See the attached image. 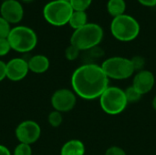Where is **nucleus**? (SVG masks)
Here are the masks:
<instances>
[{"instance_id": "1a4fd4ad", "label": "nucleus", "mask_w": 156, "mask_h": 155, "mask_svg": "<svg viewBox=\"0 0 156 155\" xmlns=\"http://www.w3.org/2000/svg\"><path fill=\"white\" fill-rule=\"evenodd\" d=\"M50 102L54 111L61 113L69 112L73 110L77 103V95L71 90L59 89L52 94Z\"/></svg>"}, {"instance_id": "c756f323", "label": "nucleus", "mask_w": 156, "mask_h": 155, "mask_svg": "<svg viewBox=\"0 0 156 155\" xmlns=\"http://www.w3.org/2000/svg\"><path fill=\"white\" fill-rule=\"evenodd\" d=\"M22 2H24V3H31L32 1H34V0H21Z\"/></svg>"}, {"instance_id": "f3484780", "label": "nucleus", "mask_w": 156, "mask_h": 155, "mask_svg": "<svg viewBox=\"0 0 156 155\" xmlns=\"http://www.w3.org/2000/svg\"><path fill=\"white\" fill-rule=\"evenodd\" d=\"M63 122L62 113L58 111H52L48 116V122L53 128H58Z\"/></svg>"}, {"instance_id": "20e7f679", "label": "nucleus", "mask_w": 156, "mask_h": 155, "mask_svg": "<svg viewBox=\"0 0 156 155\" xmlns=\"http://www.w3.org/2000/svg\"><path fill=\"white\" fill-rule=\"evenodd\" d=\"M139 22L130 15H122L114 17L111 23L112 35L119 41L130 42L134 40L140 34Z\"/></svg>"}, {"instance_id": "2eb2a0df", "label": "nucleus", "mask_w": 156, "mask_h": 155, "mask_svg": "<svg viewBox=\"0 0 156 155\" xmlns=\"http://www.w3.org/2000/svg\"><path fill=\"white\" fill-rule=\"evenodd\" d=\"M108 13L114 18L125 14L126 2L125 0H109L107 3Z\"/></svg>"}, {"instance_id": "a211bd4d", "label": "nucleus", "mask_w": 156, "mask_h": 155, "mask_svg": "<svg viewBox=\"0 0 156 155\" xmlns=\"http://www.w3.org/2000/svg\"><path fill=\"white\" fill-rule=\"evenodd\" d=\"M74 11H86L91 5L92 0H69Z\"/></svg>"}, {"instance_id": "b1692460", "label": "nucleus", "mask_w": 156, "mask_h": 155, "mask_svg": "<svg viewBox=\"0 0 156 155\" xmlns=\"http://www.w3.org/2000/svg\"><path fill=\"white\" fill-rule=\"evenodd\" d=\"M10 50H12L11 46L7 38H0V58L6 56Z\"/></svg>"}, {"instance_id": "f03ea898", "label": "nucleus", "mask_w": 156, "mask_h": 155, "mask_svg": "<svg viewBox=\"0 0 156 155\" xmlns=\"http://www.w3.org/2000/svg\"><path fill=\"white\" fill-rule=\"evenodd\" d=\"M102 38V27L95 23H88L84 26L74 30L70 37V45L80 51H87L98 47Z\"/></svg>"}, {"instance_id": "aec40b11", "label": "nucleus", "mask_w": 156, "mask_h": 155, "mask_svg": "<svg viewBox=\"0 0 156 155\" xmlns=\"http://www.w3.org/2000/svg\"><path fill=\"white\" fill-rule=\"evenodd\" d=\"M12 155H33L31 145L18 143V144L15 147Z\"/></svg>"}, {"instance_id": "c85d7f7f", "label": "nucleus", "mask_w": 156, "mask_h": 155, "mask_svg": "<svg viewBox=\"0 0 156 155\" xmlns=\"http://www.w3.org/2000/svg\"><path fill=\"white\" fill-rule=\"evenodd\" d=\"M152 105H153V108L154 110L156 111V96L153 99V101H152Z\"/></svg>"}, {"instance_id": "39448f33", "label": "nucleus", "mask_w": 156, "mask_h": 155, "mask_svg": "<svg viewBox=\"0 0 156 155\" xmlns=\"http://www.w3.org/2000/svg\"><path fill=\"white\" fill-rule=\"evenodd\" d=\"M73 11L69 2L52 0L45 5L43 16L48 24L55 26H62L69 24Z\"/></svg>"}, {"instance_id": "f8f14e48", "label": "nucleus", "mask_w": 156, "mask_h": 155, "mask_svg": "<svg viewBox=\"0 0 156 155\" xmlns=\"http://www.w3.org/2000/svg\"><path fill=\"white\" fill-rule=\"evenodd\" d=\"M155 84V78L153 72L149 70H140L133 78V87L142 95L150 92Z\"/></svg>"}, {"instance_id": "5701e85b", "label": "nucleus", "mask_w": 156, "mask_h": 155, "mask_svg": "<svg viewBox=\"0 0 156 155\" xmlns=\"http://www.w3.org/2000/svg\"><path fill=\"white\" fill-rule=\"evenodd\" d=\"M133 66L134 68V70L140 71V70H144V68L145 66V59L141 57V56H135L131 59Z\"/></svg>"}, {"instance_id": "9d476101", "label": "nucleus", "mask_w": 156, "mask_h": 155, "mask_svg": "<svg viewBox=\"0 0 156 155\" xmlns=\"http://www.w3.org/2000/svg\"><path fill=\"white\" fill-rule=\"evenodd\" d=\"M29 72L27 60L23 58H14L6 62V79L17 82L24 79Z\"/></svg>"}, {"instance_id": "7ed1b4c3", "label": "nucleus", "mask_w": 156, "mask_h": 155, "mask_svg": "<svg viewBox=\"0 0 156 155\" xmlns=\"http://www.w3.org/2000/svg\"><path fill=\"white\" fill-rule=\"evenodd\" d=\"M7 39L11 48L18 53H28L37 45V33L27 26H16L12 27Z\"/></svg>"}, {"instance_id": "393cba45", "label": "nucleus", "mask_w": 156, "mask_h": 155, "mask_svg": "<svg viewBox=\"0 0 156 155\" xmlns=\"http://www.w3.org/2000/svg\"><path fill=\"white\" fill-rule=\"evenodd\" d=\"M105 155H127L125 151L118 146H112L105 152Z\"/></svg>"}, {"instance_id": "7c9ffc66", "label": "nucleus", "mask_w": 156, "mask_h": 155, "mask_svg": "<svg viewBox=\"0 0 156 155\" xmlns=\"http://www.w3.org/2000/svg\"><path fill=\"white\" fill-rule=\"evenodd\" d=\"M60 1H67V2H69V0H60Z\"/></svg>"}, {"instance_id": "bb28decb", "label": "nucleus", "mask_w": 156, "mask_h": 155, "mask_svg": "<svg viewBox=\"0 0 156 155\" xmlns=\"http://www.w3.org/2000/svg\"><path fill=\"white\" fill-rule=\"evenodd\" d=\"M141 5L147 6V7H154L156 6V0H137Z\"/></svg>"}, {"instance_id": "dca6fc26", "label": "nucleus", "mask_w": 156, "mask_h": 155, "mask_svg": "<svg viewBox=\"0 0 156 155\" xmlns=\"http://www.w3.org/2000/svg\"><path fill=\"white\" fill-rule=\"evenodd\" d=\"M88 24V16L85 11H73L69 25L74 29H79Z\"/></svg>"}, {"instance_id": "4468645a", "label": "nucleus", "mask_w": 156, "mask_h": 155, "mask_svg": "<svg viewBox=\"0 0 156 155\" xmlns=\"http://www.w3.org/2000/svg\"><path fill=\"white\" fill-rule=\"evenodd\" d=\"M85 154V145L84 143L76 139L69 140L66 142L61 149L60 155H84Z\"/></svg>"}, {"instance_id": "a878e982", "label": "nucleus", "mask_w": 156, "mask_h": 155, "mask_svg": "<svg viewBox=\"0 0 156 155\" xmlns=\"http://www.w3.org/2000/svg\"><path fill=\"white\" fill-rule=\"evenodd\" d=\"M6 79V63L0 59V82Z\"/></svg>"}, {"instance_id": "6ab92c4d", "label": "nucleus", "mask_w": 156, "mask_h": 155, "mask_svg": "<svg viewBox=\"0 0 156 155\" xmlns=\"http://www.w3.org/2000/svg\"><path fill=\"white\" fill-rule=\"evenodd\" d=\"M124 92H125V96H126V99H127L128 103L129 102H137V101H139L141 100V98L143 96L133 86L128 87L124 90Z\"/></svg>"}, {"instance_id": "412c9836", "label": "nucleus", "mask_w": 156, "mask_h": 155, "mask_svg": "<svg viewBox=\"0 0 156 155\" xmlns=\"http://www.w3.org/2000/svg\"><path fill=\"white\" fill-rule=\"evenodd\" d=\"M80 54V50L72 45H69L65 49V57L69 61H73V60L77 59L79 58Z\"/></svg>"}, {"instance_id": "cd10ccee", "label": "nucleus", "mask_w": 156, "mask_h": 155, "mask_svg": "<svg viewBox=\"0 0 156 155\" xmlns=\"http://www.w3.org/2000/svg\"><path fill=\"white\" fill-rule=\"evenodd\" d=\"M0 155H12V153L6 146L0 144Z\"/></svg>"}, {"instance_id": "6e6552de", "label": "nucleus", "mask_w": 156, "mask_h": 155, "mask_svg": "<svg viewBox=\"0 0 156 155\" xmlns=\"http://www.w3.org/2000/svg\"><path fill=\"white\" fill-rule=\"evenodd\" d=\"M15 135L18 143L32 145L39 140L41 136V127L35 121L26 120L16 126Z\"/></svg>"}, {"instance_id": "ddd939ff", "label": "nucleus", "mask_w": 156, "mask_h": 155, "mask_svg": "<svg viewBox=\"0 0 156 155\" xmlns=\"http://www.w3.org/2000/svg\"><path fill=\"white\" fill-rule=\"evenodd\" d=\"M28 69L30 72L35 74H43L49 69L50 62L47 56L42 54H37L32 56L28 60Z\"/></svg>"}, {"instance_id": "2f4dec72", "label": "nucleus", "mask_w": 156, "mask_h": 155, "mask_svg": "<svg viewBox=\"0 0 156 155\" xmlns=\"http://www.w3.org/2000/svg\"><path fill=\"white\" fill-rule=\"evenodd\" d=\"M3 1H6V0H3Z\"/></svg>"}, {"instance_id": "0eeeda50", "label": "nucleus", "mask_w": 156, "mask_h": 155, "mask_svg": "<svg viewBox=\"0 0 156 155\" xmlns=\"http://www.w3.org/2000/svg\"><path fill=\"white\" fill-rule=\"evenodd\" d=\"M101 68L109 79H126L133 76L134 68L131 59L122 57H112L105 59Z\"/></svg>"}, {"instance_id": "423d86ee", "label": "nucleus", "mask_w": 156, "mask_h": 155, "mask_svg": "<svg viewBox=\"0 0 156 155\" xmlns=\"http://www.w3.org/2000/svg\"><path fill=\"white\" fill-rule=\"evenodd\" d=\"M99 99L101 108L109 115L122 113L128 104L124 90L118 87L109 86Z\"/></svg>"}, {"instance_id": "4be33fe9", "label": "nucleus", "mask_w": 156, "mask_h": 155, "mask_svg": "<svg viewBox=\"0 0 156 155\" xmlns=\"http://www.w3.org/2000/svg\"><path fill=\"white\" fill-rule=\"evenodd\" d=\"M5 18L0 16V38H7L12 27Z\"/></svg>"}, {"instance_id": "f257e3e1", "label": "nucleus", "mask_w": 156, "mask_h": 155, "mask_svg": "<svg viewBox=\"0 0 156 155\" xmlns=\"http://www.w3.org/2000/svg\"><path fill=\"white\" fill-rule=\"evenodd\" d=\"M110 79L101 66L87 63L80 66L71 76L72 90L81 99L91 100L98 99L109 87Z\"/></svg>"}, {"instance_id": "9b49d317", "label": "nucleus", "mask_w": 156, "mask_h": 155, "mask_svg": "<svg viewBox=\"0 0 156 155\" xmlns=\"http://www.w3.org/2000/svg\"><path fill=\"white\" fill-rule=\"evenodd\" d=\"M0 16L9 24H17L24 16L23 5L18 0L3 1L0 6Z\"/></svg>"}]
</instances>
